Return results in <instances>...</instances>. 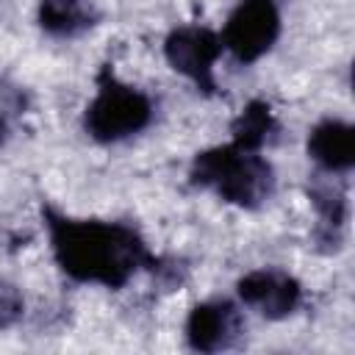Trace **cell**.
I'll list each match as a JSON object with an SVG mask.
<instances>
[{
	"label": "cell",
	"mask_w": 355,
	"mask_h": 355,
	"mask_svg": "<svg viewBox=\"0 0 355 355\" xmlns=\"http://www.w3.org/2000/svg\"><path fill=\"white\" fill-rule=\"evenodd\" d=\"M42 219L55 266L75 283L122 288L139 269H158V258L133 225L75 219L42 202Z\"/></svg>",
	"instance_id": "cell-1"
},
{
	"label": "cell",
	"mask_w": 355,
	"mask_h": 355,
	"mask_svg": "<svg viewBox=\"0 0 355 355\" xmlns=\"http://www.w3.org/2000/svg\"><path fill=\"white\" fill-rule=\"evenodd\" d=\"M189 180L191 186L208 189L219 200L244 211H255L266 205L269 197L275 194L272 164L261 153L241 150L233 141L200 150L191 158Z\"/></svg>",
	"instance_id": "cell-2"
},
{
	"label": "cell",
	"mask_w": 355,
	"mask_h": 355,
	"mask_svg": "<svg viewBox=\"0 0 355 355\" xmlns=\"http://www.w3.org/2000/svg\"><path fill=\"white\" fill-rule=\"evenodd\" d=\"M153 100L119 80L111 67L97 72V92L83 111V130L100 144H116L141 133L153 122Z\"/></svg>",
	"instance_id": "cell-3"
},
{
	"label": "cell",
	"mask_w": 355,
	"mask_h": 355,
	"mask_svg": "<svg viewBox=\"0 0 355 355\" xmlns=\"http://www.w3.org/2000/svg\"><path fill=\"white\" fill-rule=\"evenodd\" d=\"M219 36L222 47L239 64H255L275 47L280 36L277 0H239Z\"/></svg>",
	"instance_id": "cell-4"
},
{
	"label": "cell",
	"mask_w": 355,
	"mask_h": 355,
	"mask_svg": "<svg viewBox=\"0 0 355 355\" xmlns=\"http://www.w3.org/2000/svg\"><path fill=\"white\" fill-rule=\"evenodd\" d=\"M222 36L205 25H180L172 28L169 36L164 39V58L166 64L189 78L197 92L202 94H216V78H214V64L222 55Z\"/></svg>",
	"instance_id": "cell-5"
},
{
	"label": "cell",
	"mask_w": 355,
	"mask_h": 355,
	"mask_svg": "<svg viewBox=\"0 0 355 355\" xmlns=\"http://www.w3.org/2000/svg\"><path fill=\"white\" fill-rule=\"evenodd\" d=\"M236 294L247 308L272 322L291 316L302 302L300 280L277 266H261L241 275L236 283Z\"/></svg>",
	"instance_id": "cell-6"
},
{
	"label": "cell",
	"mask_w": 355,
	"mask_h": 355,
	"mask_svg": "<svg viewBox=\"0 0 355 355\" xmlns=\"http://www.w3.org/2000/svg\"><path fill=\"white\" fill-rule=\"evenodd\" d=\"M241 333H244V316H241V311L233 300L216 297V300L197 302L189 311L186 344L194 352L211 355V352L230 349L239 341Z\"/></svg>",
	"instance_id": "cell-7"
},
{
	"label": "cell",
	"mask_w": 355,
	"mask_h": 355,
	"mask_svg": "<svg viewBox=\"0 0 355 355\" xmlns=\"http://www.w3.org/2000/svg\"><path fill=\"white\" fill-rule=\"evenodd\" d=\"M311 205L316 208V227L313 241L322 252H338L344 244V225H347V186L333 178V172L316 175L308 183Z\"/></svg>",
	"instance_id": "cell-8"
},
{
	"label": "cell",
	"mask_w": 355,
	"mask_h": 355,
	"mask_svg": "<svg viewBox=\"0 0 355 355\" xmlns=\"http://www.w3.org/2000/svg\"><path fill=\"white\" fill-rule=\"evenodd\" d=\"M308 155L322 172L344 175L355 166V128L344 119H322L308 133Z\"/></svg>",
	"instance_id": "cell-9"
},
{
	"label": "cell",
	"mask_w": 355,
	"mask_h": 355,
	"mask_svg": "<svg viewBox=\"0 0 355 355\" xmlns=\"http://www.w3.org/2000/svg\"><path fill=\"white\" fill-rule=\"evenodd\" d=\"M103 19L94 0H39L36 22L44 33L55 39H75L92 31Z\"/></svg>",
	"instance_id": "cell-10"
},
{
	"label": "cell",
	"mask_w": 355,
	"mask_h": 355,
	"mask_svg": "<svg viewBox=\"0 0 355 355\" xmlns=\"http://www.w3.org/2000/svg\"><path fill=\"white\" fill-rule=\"evenodd\" d=\"M277 133V119L266 100H250L230 125V141L241 150L261 153Z\"/></svg>",
	"instance_id": "cell-11"
},
{
	"label": "cell",
	"mask_w": 355,
	"mask_h": 355,
	"mask_svg": "<svg viewBox=\"0 0 355 355\" xmlns=\"http://www.w3.org/2000/svg\"><path fill=\"white\" fill-rule=\"evenodd\" d=\"M22 311H25V297L22 291L8 283V280H0V330L11 327L14 322L22 319Z\"/></svg>",
	"instance_id": "cell-12"
},
{
	"label": "cell",
	"mask_w": 355,
	"mask_h": 355,
	"mask_svg": "<svg viewBox=\"0 0 355 355\" xmlns=\"http://www.w3.org/2000/svg\"><path fill=\"white\" fill-rule=\"evenodd\" d=\"M6 141V119H3V114H0V144Z\"/></svg>",
	"instance_id": "cell-13"
}]
</instances>
